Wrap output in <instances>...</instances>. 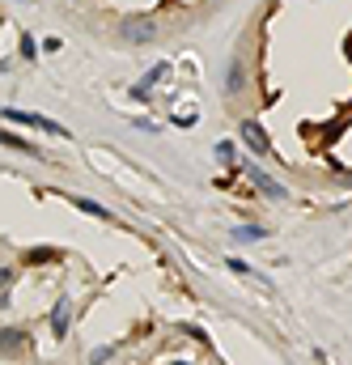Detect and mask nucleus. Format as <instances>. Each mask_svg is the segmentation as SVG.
<instances>
[{"instance_id":"obj_16","label":"nucleus","mask_w":352,"mask_h":365,"mask_svg":"<svg viewBox=\"0 0 352 365\" xmlns=\"http://www.w3.org/2000/svg\"><path fill=\"white\" fill-rule=\"evenodd\" d=\"M13 285V267H0V289H9Z\"/></svg>"},{"instance_id":"obj_18","label":"nucleus","mask_w":352,"mask_h":365,"mask_svg":"<svg viewBox=\"0 0 352 365\" xmlns=\"http://www.w3.org/2000/svg\"><path fill=\"white\" fill-rule=\"evenodd\" d=\"M21 5H26V0H21Z\"/></svg>"},{"instance_id":"obj_13","label":"nucleus","mask_w":352,"mask_h":365,"mask_svg":"<svg viewBox=\"0 0 352 365\" xmlns=\"http://www.w3.org/2000/svg\"><path fill=\"white\" fill-rule=\"evenodd\" d=\"M34 56H38V43L30 34H21V60H34Z\"/></svg>"},{"instance_id":"obj_1","label":"nucleus","mask_w":352,"mask_h":365,"mask_svg":"<svg viewBox=\"0 0 352 365\" xmlns=\"http://www.w3.org/2000/svg\"><path fill=\"white\" fill-rule=\"evenodd\" d=\"M0 119H9V124H21V128H38L47 136H60V140H72V132L64 124H56V119L47 115H34V111H17V107H0Z\"/></svg>"},{"instance_id":"obj_4","label":"nucleus","mask_w":352,"mask_h":365,"mask_svg":"<svg viewBox=\"0 0 352 365\" xmlns=\"http://www.w3.org/2000/svg\"><path fill=\"white\" fill-rule=\"evenodd\" d=\"M242 140L250 144V149H255V153H267L272 149V140H267V132L255 124V119H242Z\"/></svg>"},{"instance_id":"obj_7","label":"nucleus","mask_w":352,"mask_h":365,"mask_svg":"<svg viewBox=\"0 0 352 365\" xmlns=\"http://www.w3.org/2000/svg\"><path fill=\"white\" fill-rule=\"evenodd\" d=\"M246 85V68L242 60H230V68H225V93H238Z\"/></svg>"},{"instance_id":"obj_8","label":"nucleus","mask_w":352,"mask_h":365,"mask_svg":"<svg viewBox=\"0 0 352 365\" xmlns=\"http://www.w3.org/2000/svg\"><path fill=\"white\" fill-rule=\"evenodd\" d=\"M60 259V251H52V247H34V251H21V263L26 267H34V263H56Z\"/></svg>"},{"instance_id":"obj_11","label":"nucleus","mask_w":352,"mask_h":365,"mask_svg":"<svg viewBox=\"0 0 352 365\" xmlns=\"http://www.w3.org/2000/svg\"><path fill=\"white\" fill-rule=\"evenodd\" d=\"M162 77H170V64H153V68L144 72V81H140V85H144V89H153V85H157Z\"/></svg>"},{"instance_id":"obj_2","label":"nucleus","mask_w":352,"mask_h":365,"mask_svg":"<svg viewBox=\"0 0 352 365\" xmlns=\"http://www.w3.org/2000/svg\"><path fill=\"white\" fill-rule=\"evenodd\" d=\"M119 38H123V43H132V47L153 43V38H157V21L148 17V13H132V17H123V21H119Z\"/></svg>"},{"instance_id":"obj_12","label":"nucleus","mask_w":352,"mask_h":365,"mask_svg":"<svg viewBox=\"0 0 352 365\" xmlns=\"http://www.w3.org/2000/svg\"><path fill=\"white\" fill-rule=\"evenodd\" d=\"M234 238H238V242H255V238H267V230H259V225H238Z\"/></svg>"},{"instance_id":"obj_6","label":"nucleus","mask_w":352,"mask_h":365,"mask_svg":"<svg viewBox=\"0 0 352 365\" xmlns=\"http://www.w3.org/2000/svg\"><path fill=\"white\" fill-rule=\"evenodd\" d=\"M68 327H72V306H68V302H60V306L52 310V335H56V340H64V335H68Z\"/></svg>"},{"instance_id":"obj_15","label":"nucleus","mask_w":352,"mask_h":365,"mask_svg":"<svg viewBox=\"0 0 352 365\" xmlns=\"http://www.w3.org/2000/svg\"><path fill=\"white\" fill-rule=\"evenodd\" d=\"M107 361H111V349H94L89 353V365H107Z\"/></svg>"},{"instance_id":"obj_14","label":"nucleus","mask_w":352,"mask_h":365,"mask_svg":"<svg viewBox=\"0 0 352 365\" xmlns=\"http://www.w3.org/2000/svg\"><path fill=\"white\" fill-rule=\"evenodd\" d=\"M217 157H221V162H234V140H221V144H217Z\"/></svg>"},{"instance_id":"obj_17","label":"nucleus","mask_w":352,"mask_h":365,"mask_svg":"<svg viewBox=\"0 0 352 365\" xmlns=\"http://www.w3.org/2000/svg\"><path fill=\"white\" fill-rule=\"evenodd\" d=\"M174 365H187V361H174Z\"/></svg>"},{"instance_id":"obj_5","label":"nucleus","mask_w":352,"mask_h":365,"mask_svg":"<svg viewBox=\"0 0 352 365\" xmlns=\"http://www.w3.org/2000/svg\"><path fill=\"white\" fill-rule=\"evenodd\" d=\"M0 144H5V149H13V153H30V157H38V162L47 157L43 149H34L30 140H21V136H13V132H5V128H0Z\"/></svg>"},{"instance_id":"obj_10","label":"nucleus","mask_w":352,"mask_h":365,"mask_svg":"<svg viewBox=\"0 0 352 365\" xmlns=\"http://www.w3.org/2000/svg\"><path fill=\"white\" fill-rule=\"evenodd\" d=\"M68 204H72V208H81V212H89V217H111L98 200H85V196H68Z\"/></svg>"},{"instance_id":"obj_9","label":"nucleus","mask_w":352,"mask_h":365,"mask_svg":"<svg viewBox=\"0 0 352 365\" xmlns=\"http://www.w3.org/2000/svg\"><path fill=\"white\" fill-rule=\"evenodd\" d=\"M250 179H255V183H259V191H267L272 200H285V187H280V183H272L267 175H259V170H250Z\"/></svg>"},{"instance_id":"obj_3","label":"nucleus","mask_w":352,"mask_h":365,"mask_svg":"<svg viewBox=\"0 0 352 365\" xmlns=\"http://www.w3.org/2000/svg\"><path fill=\"white\" fill-rule=\"evenodd\" d=\"M30 349H34L30 327H0V353L17 357V353H30Z\"/></svg>"}]
</instances>
